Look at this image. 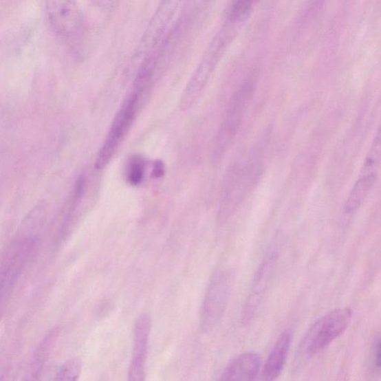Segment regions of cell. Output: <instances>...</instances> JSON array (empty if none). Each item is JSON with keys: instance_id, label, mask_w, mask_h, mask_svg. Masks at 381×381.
Here are the masks:
<instances>
[{"instance_id": "obj_1", "label": "cell", "mask_w": 381, "mask_h": 381, "mask_svg": "<svg viewBox=\"0 0 381 381\" xmlns=\"http://www.w3.org/2000/svg\"><path fill=\"white\" fill-rule=\"evenodd\" d=\"M255 84L252 81H246L230 99L224 120L215 140L213 154L214 162L217 163L222 160L237 137L245 113L255 93Z\"/></svg>"}, {"instance_id": "obj_2", "label": "cell", "mask_w": 381, "mask_h": 381, "mask_svg": "<svg viewBox=\"0 0 381 381\" xmlns=\"http://www.w3.org/2000/svg\"><path fill=\"white\" fill-rule=\"evenodd\" d=\"M259 168L256 161L237 163L226 173L221 193L219 217L225 221L237 211L256 182Z\"/></svg>"}, {"instance_id": "obj_3", "label": "cell", "mask_w": 381, "mask_h": 381, "mask_svg": "<svg viewBox=\"0 0 381 381\" xmlns=\"http://www.w3.org/2000/svg\"><path fill=\"white\" fill-rule=\"evenodd\" d=\"M51 28L61 41L78 47L85 35L83 14L77 0H45Z\"/></svg>"}, {"instance_id": "obj_4", "label": "cell", "mask_w": 381, "mask_h": 381, "mask_svg": "<svg viewBox=\"0 0 381 381\" xmlns=\"http://www.w3.org/2000/svg\"><path fill=\"white\" fill-rule=\"evenodd\" d=\"M232 270L217 272L206 290L201 314V328L204 333L213 332L221 322L234 283Z\"/></svg>"}, {"instance_id": "obj_5", "label": "cell", "mask_w": 381, "mask_h": 381, "mask_svg": "<svg viewBox=\"0 0 381 381\" xmlns=\"http://www.w3.org/2000/svg\"><path fill=\"white\" fill-rule=\"evenodd\" d=\"M141 96L137 90L133 89V91L125 98L114 118L102 147L98 152L95 164L97 169L105 168L114 157L131 129L138 110Z\"/></svg>"}, {"instance_id": "obj_6", "label": "cell", "mask_w": 381, "mask_h": 381, "mask_svg": "<svg viewBox=\"0 0 381 381\" xmlns=\"http://www.w3.org/2000/svg\"><path fill=\"white\" fill-rule=\"evenodd\" d=\"M351 319L349 308H338L317 320L307 331L302 351L308 356L319 352L347 329Z\"/></svg>"}, {"instance_id": "obj_7", "label": "cell", "mask_w": 381, "mask_h": 381, "mask_svg": "<svg viewBox=\"0 0 381 381\" xmlns=\"http://www.w3.org/2000/svg\"><path fill=\"white\" fill-rule=\"evenodd\" d=\"M35 235L24 232L9 247L1 267L2 307L10 297L13 287L34 250Z\"/></svg>"}, {"instance_id": "obj_8", "label": "cell", "mask_w": 381, "mask_h": 381, "mask_svg": "<svg viewBox=\"0 0 381 381\" xmlns=\"http://www.w3.org/2000/svg\"><path fill=\"white\" fill-rule=\"evenodd\" d=\"M278 259L276 252L268 253L257 271L243 309L241 321L243 325L252 322L264 301L275 273Z\"/></svg>"}, {"instance_id": "obj_9", "label": "cell", "mask_w": 381, "mask_h": 381, "mask_svg": "<svg viewBox=\"0 0 381 381\" xmlns=\"http://www.w3.org/2000/svg\"><path fill=\"white\" fill-rule=\"evenodd\" d=\"M151 329V317L148 314H142L134 326L133 355L129 371L130 381L144 380Z\"/></svg>"}, {"instance_id": "obj_10", "label": "cell", "mask_w": 381, "mask_h": 381, "mask_svg": "<svg viewBox=\"0 0 381 381\" xmlns=\"http://www.w3.org/2000/svg\"><path fill=\"white\" fill-rule=\"evenodd\" d=\"M261 366V357L257 353L249 352L234 358L226 366L220 380H255Z\"/></svg>"}, {"instance_id": "obj_11", "label": "cell", "mask_w": 381, "mask_h": 381, "mask_svg": "<svg viewBox=\"0 0 381 381\" xmlns=\"http://www.w3.org/2000/svg\"><path fill=\"white\" fill-rule=\"evenodd\" d=\"M292 340L293 333L289 330L279 336L267 360L263 371V379L274 380L282 373Z\"/></svg>"}, {"instance_id": "obj_12", "label": "cell", "mask_w": 381, "mask_h": 381, "mask_svg": "<svg viewBox=\"0 0 381 381\" xmlns=\"http://www.w3.org/2000/svg\"><path fill=\"white\" fill-rule=\"evenodd\" d=\"M377 179V174L360 175L353 186L344 206V211L347 214L355 213L361 206L373 189Z\"/></svg>"}, {"instance_id": "obj_13", "label": "cell", "mask_w": 381, "mask_h": 381, "mask_svg": "<svg viewBox=\"0 0 381 381\" xmlns=\"http://www.w3.org/2000/svg\"><path fill=\"white\" fill-rule=\"evenodd\" d=\"M58 329L52 330L43 340L37 351H35L32 362L33 376H35V378L36 375L41 373L45 362L47 360L54 345L58 339Z\"/></svg>"}, {"instance_id": "obj_14", "label": "cell", "mask_w": 381, "mask_h": 381, "mask_svg": "<svg viewBox=\"0 0 381 381\" xmlns=\"http://www.w3.org/2000/svg\"><path fill=\"white\" fill-rule=\"evenodd\" d=\"M381 162V124L367 154L360 175L377 174Z\"/></svg>"}, {"instance_id": "obj_15", "label": "cell", "mask_w": 381, "mask_h": 381, "mask_svg": "<svg viewBox=\"0 0 381 381\" xmlns=\"http://www.w3.org/2000/svg\"><path fill=\"white\" fill-rule=\"evenodd\" d=\"M145 164L142 157L138 155L130 158L126 168V177L128 182L133 186L142 183L144 175Z\"/></svg>"}, {"instance_id": "obj_16", "label": "cell", "mask_w": 381, "mask_h": 381, "mask_svg": "<svg viewBox=\"0 0 381 381\" xmlns=\"http://www.w3.org/2000/svg\"><path fill=\"white\" fill-rule=\"evenodd\" d=\"M83 364L78 358L69 360L58 371L54 380L75 381L77 380L81 373Z\"/></svg>"}, {"instance_id": "obj_17", "label": "cell", "mask_w": 381, "mask_h": 381, "mask_svg": "<svg viewBox=\"0 0 381 381\" xmlns=\"http://www.w3.org/2000/svg\"><path fill=\"white\" fill-rule=\"evenodd\" d=\"M258 0H235L231 10V19L234 21H241L251 12L254 5Z\"/></svg>"}, {"instance_id": "obj_18", "label": "cell", "mask_w": 381, "mask_h": 381, "mask_svg": "<svg viewBox=\"0 0 381 381\" xmlns=\"http://www.w3.org/2000/svg\"><path fill=\"white\" fill-rule=\"evenodd\" d=\"M165 174V166L163 164V162L160 160H157L154 162L152 176L154 178L162 177Z\"/></svg>"}, {"instance_id": "obj_19", "label": "cell", "mask_w": 381, "mask_h": 381, "mask_svg": "<svg viewBox=\"0 0 381 381\" xmlns=\"http://www.w3.org/2000/svg\"><path fill=\"white\" fill-rule=\"evenodd\" d=\"M375 364L378 369L381 371V340L378 344L375 352Z\"/></svg>"}, {"instance_id": "obj_20", "label": "cell", "mask_w": 381, "mask_h": 381, "mask_svg": "<svg viewBox=\"0 0 381 381\" xmlns=\"http://www.w3.org/2000/svg\"><path fill=\"white\" fill-rule=\"evenodd\" d=\"M95 6L101 8H107L110 6L111 0H91Z\"/></svg>"}]
</instances>
